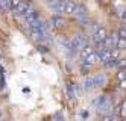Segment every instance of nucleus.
<instances>
[{
    "label": "nucleus",
    "instance_id": "obj_1",
    "mask_svg": "<svg viewBox=\"0 0 126 121\" xmlns=\"http://www.w3.org/2000/svg\"><path fill=\"white\" fill-rule=\"evenodd\" d=\"M114 109H115V108H114L112 100L108 97V100L105 101V103H103L102 106H99V108H97V112H99V114H103L105 117H111L112 112H114Z\"/></svg>",
    "mask_w": 126,
    "mask_h": 121
},
{
    "label": "nucleus",
    "instance_id": "obj_2",
    "mask_svg": "<svg viewBox=\"0 0 126 121\" xmlns=\"http://www.w3.org/2000/svg\"><path fill=\"white\" fill-rule=\"evenodd\" d=\"M71 45H73L75 52L76 50H82L87 45V36L85 35H76L73 40H71Z\"/></svg>",
    "mask_w": 126,
    "mask_h": 121
},
{
    "label": "nucleus",
    "instance_id": "obj_3",
    "mask_svg": "<svg viewBox=\"0 0 126 121\" xmlns=\"http://www.w3.org/2000/svg\"><path fill=\"white\" fill-rule=\"evenodd\" d=\"M75 17H76L78 23H87V9H85V6L78 5V9H76V12H75Z\"/></svg>",
    "mask_w": 126,
    "mask_h": 121
},
{
    "label": "nucleus",
    "instance_id": "obj_4",
    "mask_svg": "<svg viewBox=\"0 0 126 121\" xmlns=\"http://www.w3.org/2000/svg\"><path fill=\"white\" fill-rule=\"evenodd\" d=\"M12 12H14L15 15H23V17H24L26 14H29V12H31V8H29V5L26 3V2H20V5L17 6Z\"/></svg>",
    "mask_w": 126,
    "mask_h": 121
},
{
    "label": "nucleus",
    "instance_id": "obj_5",
    "mask_svg": "<svg viewBox=\"0 0 126 121\" xmlns=\"http://www.w3.org/2000/svg\"><path fill=\"white\" fill-rule=\"evenodd\" d=\"M65 6H67V0H59L55 5H52V8L55 9L58 14H65Z\"/></svg>",
    "mask_w": 126,
    "mask_h": 121
},
{
    "label": "nucleus",
    "instance_id": "obj_6",
    "mask_svg": "<svg viewBox=\"0 0 126 121\" xmlns=\"http://www.w3.org/2000/svg\"><path fill=\"white\" fill-rule=\"evenodd\" d=\"M94 53V49L91 47V45H85V47L82 49V52H80V59H82V62H87L88 56L90 54Z\"/></svg>",
    "mask_w": 126,
    "mask_h": 121
},
{
    "label": "nucleus",
    "instance_id": "obj_7",
    "mask_svg": "<svg viewBox=\"0 0 126 121\" xmlns=\"http://www.w3.org/2000/svg\"><path fill=\"white\" fill-rule=\"evenodd\" d=\"M84 88L85 91H93L96 88V82H94V76H90V77H85V82H84Z\"/></svg>",
    "mask_w": 126,
    "mask_h": 121
},
{
    "label": "nucleus",
    "instance_id": "obj_8",
    "mask_svg": "<svg viewBox=\"0 0 126 121\" xmlns=\"http://www.w3.org/2000/svg\"><path fill=\"white\" fill-rule=\"evenodd\" d=\"M52 23H53V27H56V29H62V27H65V20L62 17H53V20H52Z\"/></svg>",
    "mask_w": 126,
    "mask_h": 121
},
{
    "label": "nucleus",
    "instance_id": "obj_9",
    "mask_svg": "<svg viewBox=\"0 0 126 121\" xmlns=\"http://www.w3.org/2000/svg\"><path fill=\"white\" fill-rule=\"evenodd\" d=\"M78 9V5L73 2V0H67V6H65V14H70V15H75Z\"/></svg>",
    "mask_w": 126,
    "mask_h": 121
},
{
    "label": "nucleus",
    "instance_id": "obj_10",
    "mask_svg": "<svg viewBox=\"0 0 126 121\" xmlns=\"http://www.w3.org/2000/svg\"><path fill=\"white\" fill-rule=\"evenodd\" d=\"M97 62H100V58H99V53H97V52H94L93 54H90V56H88V59H87V64H90V65H94V64H97Z\"/></svg>",
    "mask_w": 126,
    "mask_h": 121
},
{
    "label": "nucleus",
    "instance_id": "obj_11",
    "mask_svg": "<svg viewBox=\"0 0 126 121\" xmlns=\"http://www.w3.org/2000/svg\"><path fill=\"white\" fill-rule=\"evenodd\" d=\"M0 9L12 11V0H0Z\"/></svg>",
    "mask_w": 126,
    "mask_h": 121
},
{
    "label": "nucleus",
    "instance_id": "obj_12",
    "mask_svg": "<svg viewBox=\"0 0 126 121\" xmlns=\"http://www.w3.org/2000/svg\"><path fill=\"white\" fill-rule=\"evenodd\" d=\"M94 82H96V88H100V86H103V83H105V77L102 76V74H96V76H94Z\"/></svg>",
    "mask_w": 126,
    "mask_h": 121
},
{
    "label": "nucleus",
    "instance_id": "obj_13",
    "mask_svg": "<svg viewBox=\"0 0 126 121\" xmlns=\"http://www.w3.org/2000/svg\"><path fill=\"white\" fill-rule=\"evenodd\" d=\"M88 27H90V30L93 32V35H96L99 30H100V24H97V23H88Z\"/></svg>",
    "mask_w": 126,
    "mask_h": 121
},
{
    "label": "nucleus",
    "instance_id": "obj_14",
    "mask_svg": "<svg viewBox=\"0 0 126 121\" xmlns=\"http://www.w3.org/2000/svg\"><path fill=\"white\" fill-rule=\"evenodd\" d=\"M120 118H126V100H123L120 105Z\"/></svg>",
    "mask_w": 126,
    "mask_h": 121
},
{
    "label": "nucleus",
    "instance_id": "obj_15",
    "mask_svg": "<svg viewBox=\"0 0 126 121\" xmlns=\"http://www.w3.org/2000/svg\"><path fill=\"white\" fill-rule=\"evenodd\" d=\"M117 79H119L120 82L126 80V68H122V70H119V73H117Z\"/></svg>",
    "mask_w": 126,
    "mask_h": 121
},
{
    "label": "nucleus",
    "instance_id": "obj_16",
    "mask_svg": "<svg viewBox=\"0 0 126 121\" xmlns=\"http://www.w3.org/2000/svg\"><path fill=\"white\" fill-rule=\"evenodd\" d=\"M119 50H125L126 49V40H123V38H120L119 41H117V45H115Z\"/></svg>",
    "mask_w": 126,
    "mask_h": 121
},
{
    "label": "nucleus",
    "instance_id": "obj_17",
    "mask_svg": "<svg viewBox=\"0 0 126 121\" xmlns=\"http://www.w3.org/2000/svg\"><path fill=\"white\" fill-rule=\"evenodd\" d=\"M110 52H111V58L112 59H119V54H120V50L119 49H110Z\"/></svg>",
    "mask_w": 126,
    "mask_h": 121
},
{
    "label": "nucleus",
    "instance_id": "obj_18",
    "mask_svg": "<svg viewBox=\"0 0 126 121\" xmlns=\"http://www.w3.org/2000/svg\"><path fill=\"white\" fill-rule=\"evenodd\" d=\"M117 35H119V38H123V40H126V26L120 27V29H119V32H117Z\"/></svg>",
    "mask_w": 126,
    "mask_h": 121
},
{
    "label": "nucleus",
    "instance_id": "obj_19",
    "mask_svg": "<svg viewBox=\"0 0 126 121\" xmlns=\"http://www.w3.org/2000/svg\"><path fill=\"white\" fill-rule=\"evenodd\" d=\"M117 68H126V59H117Z\"/></svg>",
    "mask_w": 126,
    "mask_h": 121
},
{
    "label": "nucleus",
    "instance_id": "obj_20",
    "mask_svg": "<svg viewBox=\"0 0 126 121\" xmlns=\"http://www.w3.org/2000/svg\"><path fill=\"white\" fill-rule=\"evenodd\" d=\"M55 121H64V117H62V114L61 112H56L55 114V118H53Z\"/></svg>",
    "mask_w": 126,
    "mask_h": 121
},
{
    "label": "nucleus",
    "instance_id": "obj_21",
    "mask_svg": "<svg viewBox=\"0 0 126 121\" xmlns=\"http://www.w3.org/2000/svg\"><path fill=\"white\" fill-rule=\"evenodd\" d=\"M67 91H68V97H70V98H73V97H75V94H73V88H71V85H68V86H67Z\"/></svg>",
    "mask_w": 126,
    "mask_h": 121
},
{
    "label": "nucleus",
    "instance_id": "obj_22",
    "mask_svg": "<svg viewBox=\"0 0 126 121\" xmlns=\"http://www.w3.org/2000/svg\"><path fill=\"white\" fill-rule=\"evenodd\" d=\"M119 15L123 18V20H126V9H120V12H119Z\"/></svg>",
    "mask_w": 126,
    "mask_h": 121
},
{
    "label": "nucleus",
    "instance_id": "obj_23",
    "mask_svg": "<svg viewBox=\"0 0 126 121\" xmlns=\"http://www.w3.org/2000/svg\"><path fill=\"white\" fill-rule=\"evenodd\" d=\"M20 2H21V0H12V11H14V9L20 5Z\"/></svg>",
    "mask_w": 126,
    "mask_h": 121
},
{
    "label": "nucleus",
    "instance_id": "obj_24",
    "mask_svg": "<svg viewBox=\"0 0 126 121\" xmlns=\"http://www.w3.org/2000/svg\"><path fill=\"white\" fill-rule=\"evenodd\" d=\"M119 117H120V115H111V120H112V121H120Z\"/></svg>",
    "mask_w": 126,
    "mask_h": 121
},
{
    "label": "nucleus",
    "instance_id": "obj_25",
    "mask_svg": "<svg viewBox=\"0 0 126 121\" xmlns=\"http://www.w3.org/2000/svg\"><path fill=\"white\" fill-rule=\"evenodd\" d=\"M120 88H122V89H126V80L120 82Z\"/></svg>",
    "mask_w": 126,
    "mask_h": 121
},
{
    "label": "nucleus",
    "instance_id": "obj_26",
    "mask_svg": "<svg viewBox=\"0 0 126 121\" xmlns=\"http://www.w3.org/2000/svg\"><path fill=\"white\" fill-rule=\"evenodd\" d=\"M46 2H49V3H50V5H55V3H56V2H59V0H46Z\"/></svg>",
    "mask_w": 126,
    "mask_h": 121
},
{
    "label": "nucleus",
    "instance_id": "obj_27",
    "mask_svg": "<svg viewBox=\"0 0 126 121\" xmlns=\"http://www.w3.org/2000/svg\"><path fill=\"white\" fill-rule=\"evenodd\" d=\"M102 121H112V120H111V117H103Z\"/></svg>",
    "mask_w": 126,
    "mask_h": 121
},
{
    "label": "nucleus",
    "instance_id": "obj_28",
    "mask_svg": "<svg viewBox=\"0 0 126 121\" xmlns=\"http://www.w3.org/2000/svg\"><path fill=\"white\" fill-rule=\"evenodd\" d=\"M100 2H102V3H105V5H106V3H110V2H111V0H100Z\"/></svg>",
    "mask_w": 126,
    "mask_h": 121
},
{
    "label": "nucleus",
    "instance_id": "obj_29",
    "mask_svg": "<svg viewBox=\"0 0 126 121\" xmlns=\"http://www.w3.org/2000/svg\"><path fill=\"white\" fill-rule=\"evenodd\" d=\"M0 115H2V110H0Z\"/></svg>",
    "mask_w": 126,
    "mask_h": 121
},
{
    "label": "nucleus",
    "instance_id": "obj_30",
    "mask_svg": "<svg viewBox=\"0 0 126 121\" xmlns=\"http://www.w3.org/2000/svg\"><path fill=\"white\" fill-rule=\"evenodd\" d=\"M123 121H126V118H125V120H123Z\"/></svg>",
    "mask_w": 126,
    "mask_h": 121
},
{
    "label": "nucleus",
    "instance_id": "obj_31",
    "mask_svg": "<svg viewBox=\"0 0 126 121\" xmlns=\"http://www.w3.org/2000/svg\"><path fill=\"white\" fill-rule=\"evenodd\" d=\"M2 121H5V120H2Z\"/></svg>",
    "mask_w": 126,
    "mask_h": 121
},
{
    "label": "nucleus",
    "instance_id": "obj_32",
    "mask_svg": "<svg viewBox=\"0 0 126 121\" xmlns=\"http://www.w3.org/2000/svg\"><path fill=\"white\" fill-rule=\"evenodd\" d=\"M0 121H2V120H0Z\"/></svg>",
    "mask_w": 126,
    "mask_h": 121
}]
</instances>
